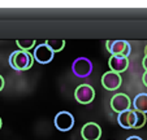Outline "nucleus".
<instances>
[{
	"label": "nucleus",
	"instance_id": "nucleus-21",
	"mask_svg": "<svg viewBox=\"0 0 147 140\" xmlns=\"http://www.w3.org/2000/svg\"><path fill=\"white\" fill-rule=\"evenodd\" d=\"M0 129H1V118H0Z\"/></svg>",
	"mask_w": 147,
	"mask_h": 140
},
{
	"label": "nucleus",
	"instance_id": "nucleus-17",
	"mask_svg": "<svg viewBox=\"0 0 147 140\" xmlns=\"http://www.w3.org/2000/svg\"><path fill=\"white\" fill-rule=\"evenodd\" d=\"M4 84H5V80H4V78L1 77V75H0V91H3Z\"/></svg>",
	"mask_w": 147,
	"mask_h": 140
},
{
	"label": "nucleus",
	"instance_id": "nucleus-2",
	"mask_svg": "<svg viewBox=\"0 0 147 140\" xmlns=\"http://www.w3.org/2000/svg\"><path fill=\"white\" fill-rule=\"evenodd\" d=\"M72 72L78 78H87L92 73V62L87 57H78L72 64Z\"/></svg>",
	"mask_w": 147,
	"mask_h": 140
},
{
	"label": "nucleus",
	"instance_id": "nucleus-8",
	"mask_svg": "<svg viewBox=\"0 0 147 140\" xmlns=\"http://www.w3.org/2000/svg\"><path fill=\"white\" fill-rule=\"evenodd\" d=\"M121 75L113 72H107L102 77V86L107 91H116L121 86Z\"/></svg>",
	"mask_w": 147,
	"mask_h": 140
},
{
	"label": "nucleus",
	"instance_id": "nucleus-19",
	"mask_svg": "<svg viewBox=\"0 0 147 140\" xmlns=\"http://www.w3.org/2000/svg\"><path fill=\"white\" fill-rule=\"evenodd\" d=\"M126 140H143L142 137H139V136H129Z\"/></svg>",
	"mask_w": 147,
	"mask_h": 140
},
{
	"label": "nucleus",
	"instance_id": "nucleus-15",
	"mask_svg": "<svg viewBox=\"0 0 147 140\" xmlns=\"http://www.w3.org/2000/svg\"><path fill=\"white\" fill-rule=\"evenodd\" d=\"M134 114H136V125H134V129H141L144 126V123L147 122V117L143 113H139L134 110Z\"/></svg>",
	"mask_w": 147,
	"mask_h": 140
},
{
	"label": "nucleus",
	"instance_id": "nucleus-14",
	"mask_svg": "<svg viewBox=\"0 0 147 140\" xmlns=\"http://www.w3.org/2000/svg\"><path fill=\"white\" fill-rule=\"evenodd\" d=\"M16 44H17V47L20 48V51L29 52V51L35 46V40H33V39H30V40H17Z\"/></svg>",
	"mask_w": 147,
	"mask_h": 140
},
{
	"label": "nucleus",
	"instance_id": "nucleus-6",
	"mask_svg": "<svg viewBox=\"0 0 147 140\" xmlns=\"http://www.w3.org/2000/svg\"><path fill=\"white\" fill-rule=\"evenodd\" d=\"M130 105H131L130 97L128 95H125V93H116L111 99V108L116 113H122L125 110L130 109Z\"/></svg>",
	"mask_w": 147,
	"mask_h": 140
},
{
	"label": "nucleus",
	"instance_id": "nucleus-5",
	"mask_svg": "<svg viewBox=\"0 0 147 140\" xmlns=\"http://www.w3.org/2000/svg\"><path fill=\"white\" fill-rule=\"evenodd\" d=\"M55 126L59 131L67 132L74 126V117L69 112H60L55 117Z\"/></svg>",
	"mask_w": 147,
	"mask_h": 140
},
{
	"label": "nucleus",
	"instance_id": "nucleus-12",
	"mask_svg": "<svg viewBox=\"0 0 147 140\" xmlns=\"http://www.w3.org/2000/svg\"><path fill=\"white\" fill-rule=\"evenodd\" d=\"M131 104H133V110L146 114L147 113V93H138L134 97L133 101H131Z\"/></svg>",
	"mask_w": 147,
	"mask_h": 140
},
{
	"label": "nucleus",
	"instance_id": "nucleus-1",
	"mask_svg": "<svg viewBox=\"0 0 147 140\" xmlns=\"http://www.w3.org/2000/svg\"><path fill=\"white\" fill-rule=\"evenodd\" d=\"M34 58L30 52L25 51H14L9 56V65L16 72H25L33 66Z\"/></svg>",
	"mask_w": 147,
	"mask_h": 140
},
{
	"label": "nucleus",
	"instance_id": "nucleus-20",
	"mask_svg": "<svg viewBox=\"0 0 147 140\" xmlns=\"http://www.w3.org/2000/svg\"><path fill=\"white\" fill-rule=\"evenodd\" d=\"M144 53H146L144 56H147V46H146V48H144Z\"/></svg>",
	"mask_w": 147,
	"mask_h": 140
},
{
	"label": "nucleus",
	"instance_id": "nucleus-16",
	"mask_svg": "<svg viewBox=\"0 0 147 140\" xmlns=\"http://www.w3.org/2000/svg\"><path fill=\"white\" fill-rule=\"evenodd\" d=\"M142 82H143V84L147 87V72H144L143 75H142Z\"/></svg>",
	"mask_w": 147,
	"mask_h": 140
},
{
	"label": "nucleus",
	"instance_id": "nucleus-9",
	"mask_svg": "<svg viewBox=\"0 0 147 140\" xmlns=\"http://www.w3.org/2000/svg\"><path fill=\"white\" fill-rule=\"evenodd\" d=\"M81 135H82L83 140H99L102 136V129L95 122H87L83 125Z\"/></svg>",
	"mask_w": 147,
	"mask_h": 140
},
{
	"label": "nucleus",
	"instance_id": "nucleus-4",
	"mask_svg": "<svg viewBox=\"0 0 147 140\" xmlns=\"http://www.w3.org/2000/svg\"><path fill=\"white\" fill-rule=\"evenodd\" d=\"M74 97L80 104H90L95 99V91L90 84H80L74 91Z\"/></svg>",
	"mask_w": 147,
	"mask_h": 140
},
{
	"label": "nucleus",
	"instance_id": "nucleus-7",
	"mask_svg": "<svg viewBox=\"0 0 147 140\" xmlns=\"http://www.w3.org/2000/svg\"><path fill=\"white\" fill-rule=\"evenodd\" d=\"M53 55H55V53H53L45 43H42L35 47L34 53H33V58L39 64H48L53 60Z\"/></svg>",
	"mask_w": 147,
	"mask_h": 140
},
{
	"label": "nucleus",
	"instance_id": "nucleus-10",
	"mask_svg": "<svg viewBox=\"0 0 147 140\" xmlns=\"http://www.w3.org/2000/svg\"><path fill=\"white\" fill-rule=\"evenodd\" d=\"M117 122H119L120 126L125 130L134 129V125H136V114H134V110L128 109L122 113H119Z\"/></svg>",
	"mask_w": 147,
	"mask_h": 140
},
{
	"label": "nucleus",
	"instance_id": "nucleus-18",
	"mask_svg": "<svg viewBox=\"0 0 147 140\" xmlns=\"http://www.w3.org/2000/svg\"><path fill=\"white\" fill-rule=\"evenodd\" d=\"M142 65H143V68L146 69V72H147V56H144V57H143V61H142Z\"/></svg>",
	"mask_w": 147,
	"mask_h": 140
},
{
	"label": "nucleus",
	"instance_id": "nucleus-13",
	"mask_svg": "<svg viewBox=\"0 0 147 140\" xmlns=\"http://www.w3.org/2000/svg\"><path fill=\"white\" fill-rule=\"evenodd\" d=\"M45 44L50 48L51 51H52L53 53L55 52H60V51L64 50L65 47V40H63V39H56V40H46Z\"/></svg>",
	"mask_w": 147,
	"mask_h": 140
},
{
	"label": "nucleus",
	"instance_id": "nucleus-11",
	"mask_svg": "<svg viewBox=\"0 0 147 140\" xmlns=\"http://www.w3.org/2000/svg\"><path fill=\"white\" fill-rule=\"evenodd\" d=\"M108 65L111 72L120 74L129 68V60L126 57H121V56H111L108 60Z\"/></svg>",
	"mask_w": 147,
	"mask_h": 140
},
{
	"label": "nucleus",
	"instance_id": "nucleus-3",
	"mask_svg": "<svg viewBox=\"0 0 147 140\" xmlns=\"http://www.w3.org/2000/svg\"><path fill=\"white\" fill-rule=\"evenodd\" d=\"M106 47L111 56H121L128 58L131 52V47L126 40H107Z\"/></svg>",
	"mask_w": 147,
	"mask_h": 140
}]
</instances>
